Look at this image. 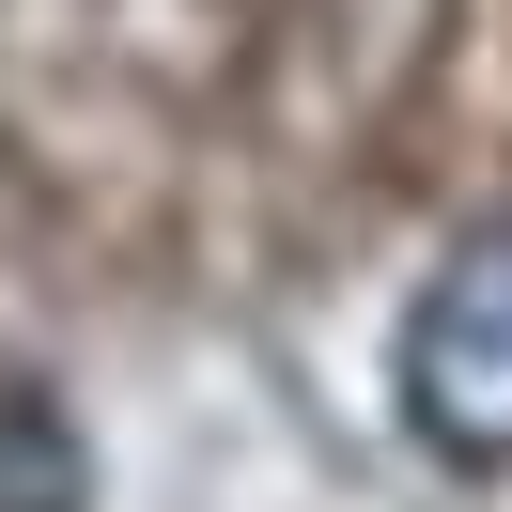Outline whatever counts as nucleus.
Instances as JSON below:
<instances>
[{
    "label": "nucleus",
    "instance_id": "obj_1",
    "mask_svg": "<svg viewBox=\"0 0 512 512\" xmlns=\"http://www.w3.org/2000/svg\"><path fill=\"white\" fill-rule=\"evenodd\" d=\"M388 388H404V435L435 466H512V233H466L404 295Z\"/></svg>",
    "mask_w": 512,
    "mask_h": 512
}]
</instances>
